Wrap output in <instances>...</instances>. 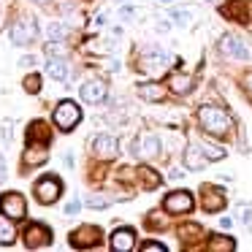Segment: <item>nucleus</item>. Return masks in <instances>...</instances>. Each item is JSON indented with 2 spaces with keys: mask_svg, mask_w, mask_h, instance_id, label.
Wrapping results in <instances>:
<instances>
[{
  "mask_svg": "<svg viewBox=\"0 0 252 252\" xmlns=\"http://www.w3.org/2000/svg\"><path fill=\"white\" fill-rule=\"evenodd\" d=\"M163 3H171V0H163Z\"/></svg>",
  "mask_w": 252,
  "mask_h": 252,
  "instance_id": "42",
  "label": "nucleus"
},
{
  "mask_svg": "<svg viewBox=\"0 0 252 252\" xmlns=\"http://www.w3.org/2000/svg\"><path fill=\"white\" fill-rule=\"evenodd\" d=\"M79 209H82V203H79V201H71V203L65 206V214H76Z\"/></svg>",
  "mask_w": 252,
  "mask_h": 252,
  "instance_id": "35",
  "label": "nucleus"
},
{
  "mask_svg": "<svg viewBox=\"0 0 252 252\" xmlns=\"http://www.w3.org/2000/svg\"><path fill=\"white\" fill-rule=\"evenodd\" d=\"M46 55H49V57H63V55H65V49H63L60 41H49V44H46Z\"/></svg>",
  "mask_w": 252,
  "mask_h": 252,
  "instance_id": "28",
  "label": "nucleus"
},
{
  "mask_svg": "<svg viewBox=\"0 0 252 252\" xmlns=\"http://www.w3.org/2000/svg\"><path fill=\"white\" fill-rule=\"evenodd\" d=\"M25 93H30V95L41 93V76L38 73H30V76L25 79Z\"/></svg>",
  "mask_w": 252,
  "mask_h": 252,
  "instance_id": "26",
  "label": "nucleus"
},
{
  "mask_svg": "<svg viewBox=\"0 0 252 252\" xmlns=\"http://www.w3.org/2000/svg\"><path fill=\"white\" fill-rule=\"evenodd\" d=\"M168 90L176 95H185L192 90V79L187 76V73H171L168 76Z\"/></svg>",
  "mask_w": 252,
  "mask_h": 252,
  "instance_id": "18",
  "label": "nucleus"
},
{
  "mask_svg": "<svg viewBox=\"0 0 252 252\" xmlns=\"http://www.w3.org/2000/svg\"><path fill=\"white\" fill-rule=\"evenodd\" d=\"M0 212L11 220H22L28 214L25 195H19V192H3V198H0Z\"/></svg>",
  "mask_w": 252,
  "mask_h": 252,
  "instance_id": "7",
  "label": "nucleus"
},
{
  "mask_svg": "<svg viewBox=\"0 0 252 252\" xmlns=\"http://www.w3.org/2000/svg\"><path fill=\"white\" fill-rule=\"evenodd\" d=\"M33 3H41V6H44V3H49V0H33Z\"/></svg>",
  "mask_w": 252,
  "mask_h": 252,
  "instance_id": "41",
  "label": "nucleus"
},
{
  "mask_svg": "<svg viewBox=\"0 0 252 252\" xmlns=\"http://www.w3.org/2000/svg\"><path fill=\"white\" fill-rule=\"evenodd\" d=\"M46 73L57 82H65L68 79V63L65 57H49V65H46Z\"/></svg>",
  "mask_w": 252,
  "mask_h": 252,
  "instance_id": "20",
  "label": "nucleus"
},
{
  "mask_svg": "<svg viewBox=\"0 0 252 252\" xmlns=\"http://www.w3.org/2000/svg\"><path fill=\"white\" fill-rule=\"evenodd\" d=\"M82 98L87 100V103H100V100H106V84L100 82V79H93V82L82 84Z\"/></svg>",
  "mask_w": 252,
  "mask_h": 252,
  "instance_id": "16",
  "label": "nucleus"
},
{
  "mask_svg": "<svg viewBox=\"0 0 252 252\" xmlns=\"http://www.w3.org/2000/svg\"><path fill=\"white\" fill-rule=\"evenodd\" d=\"M198 120H201L203 130H206L209 136H217V138H225L230 133V127H233L228 111L220 109V106H203V109L198 111Z\"/></svg>",
  "mask_w": 252,
  "mask_h": 252,
  "instance_id": "1",
  "label": "nucleus"
},
{
  "mask_svg": "<svg viewBox=\"0 0 252 252\" xmlns=\"http://www.w3.org/2000/svg\"><path fill=\"white\" fill-rule=\"evenodd\" d=\"M209 250L214 252H230L236 250V241L230 236H209Z\"/></svg>",
  "mask_w": 252,
  "mask_h": 252,
  "instance_id": "24",
  "label": "nucleus"
},
{
  "mask_svg": "<svg viewBox=\"0 0 252 252\" xmlns=\"http://www.w3.org/2000/svg\"><path fill=\"white\" fill-rule=\"evenodd\" d=\"M19 65H22V68H30V65H35V57H22V60H19Z\"/></svg>",
  "mask_w": 252,
  "mask_h": 252,
  "instance_id": "37",
  "label": "nucleus"
},
{
  "mask_svg": "<svg viewBox=\"0 0 252 252\" xmlns=\"http://www.w3.org/2000/svg\"><path fill=\"white\" fill-rule=\"evenodd\" d=\"M244 84H247V90H250V93H252V71H250V73H247V76H244Z\"/></svg>",
  "mask_w": 252,
  "mask_h": 252,
  "instance_id": "39",
  "label": "nucleus"
},
{
  "mask_svg": "<svg viewBox=\"0 0 252 252\" xmlns=\"http://www.w3.org/2000/svg\"><path fill=\"white\" fill-rule=\"evenodd\" d=\"M100 239H103V230L98 225H79L76 230H71V247H79V250L98 247Z\"/></svg>",
  "mask_w": 252,
  "mask_h": 252,
  "instance_id": "3",
  "label": "nucleus"
},
{
  "mask_svg": "<svg viewBox=\"0 0 252 252\" xmlns=\"http://www.w3.org/2000/svg\"><path fill=\"white\" fill-rule=\"evenodd\" d=\"M8 35H11L14 46H30L35 41V35H38V25H35L33 19H19V22L11 25Z\"/></svg>",
  "mask_w": 252,
  "mask_h": 252,
  "instance_id": "5",
  "label": "nucleus"
},
{
  "mask_svg": "<svg viewBox=\"0 0 252 252\" xmlns=\"http://www.w3.org/2000/svg\"><path fill=\"white\" fill-rule=\"evenodd\" d=\"M136 174H138V182H141L144 190H155V187H160V182H163V179H160V174H155L152 168H147V165H141Z\"/></svg>",
  "mask_w": 252,
  "mask_h": 252,
  "instance_id": "23",
  "label": "nucleus"
},
{
  "mask_svg": "<svg viewBox=\"0 0 252 252\" xmlns=\"http://www.w3.org/2000/svg\"><path fill=\"white\" fill-rule=\"evenodd\" d=\"M201 149H203V155H206L209 160H222L225 158V149L217 147V144H212L209 138H203V141H201Z\"/></svg>",
  "mask_w": 252,
  "mask_h": 252,
  "instance_id": "25",
  "label": "nucleus"
},
{
  "mask_svg": "<svg viewBox=\"0 0 252 252\" xmlns=\"http://www.w3.org/2000/svg\"><path fill=\"white\" fill-rule=\"evenodd\" d=\"M179 236H182V239H190V236H201V228H198V225H182V228H179Z\"/></svg>",
  "mask_w": 252,
  "mask_h": 252,
  "instance_id": "31",
  "label": "nucleus"
},
{
  "mask_svg": "<svg viewBox=\"0 0 252 252\" xmlns=\"http://www.w3.org/2000/svg\"><path fill=\"white\" fill-rule=\"evenodd\" d=\"M182 158H185V165L190 171H201V168H206V155H203V149L201 147H195V144H187L185 147V155H182Z\"/></svg>",
  "mask_w": 252,
  "mask_h": 252,
  "instance_id": "14",
  "label": "nucleus"
},
{
  "mask_svg": "<svg viewBox=\"0 0 252 252\" xmlns=\"http://www.w3.org/2000/svg\"><path fill=\"white\" fill-rule=\"evenodd\" d=\"M49 160V152H46V144H38V147H33L30 144L28 152H25V165H41Z\"/></svg>",
  "mask_w": 252,
  "mask_h": 252,
  "instance_id": "21",
  "label": "nucleus"
},
{
  "mask_svg": "<svg viewBox=\"0 0 252 252\" xmlns=\"http://www.w3.org/2000/svg\"><path fill=\"white\" fill-rule=\"evenodd\" d=\"M133 244H136V233L130 228H117L111 233V250L114 252H130Z\"/></svg>",
  "mask_w": 252,
  "mask_h": 252,
  "instance_id": "13",
  "label": "nucleus"
},
{
  "mask_svg": "<svg viewBox=\"0 0 252 252\" xmlns=\"http://www.w3.org/2000/svg\"><path fill=\"white\" fill-rule=\"evenodd\" d=\"M225 192L220 190V187H214V185H203V209L206 212H222L225 209Z\"/></svg>",
  "mask_w": 252,
  "mask_h": 252,
  "instance_id": "12",
  "label": "nucleus"
},
{
  "mask_svg": "<svg viewBox=\"0 0 252 252\" xmlns=\"http://www.w3.org/2000/svg\"><path fill=\"white\" fill-rule=\"evenodd\" d=\"M79 122H82V109H79V103H73V100H60L57 109H55V125L60 127L63 133H71Z\"/></svg>",
  "mask_w": 252,
  "mask_h": 252,
  "instance_id": "2",
  "label": "nucleus"
},
{
  "mask_svg": "<svg viewBox=\"0 0 252 252\" xmlns=\"http://www.w3.org/2000/svg\"><path fill=\"white\" fill-rule=\"evenodd\" d=\"M49 138H52V130L46 127V122H41V120L30 122V127H28V144H33V141L49 144Z\"/></svg>",
  "mask_w": 252,
  "mask_h": 252,
  "instance_id": "17",
  "label": "nucleus"
},
{
  "mask_svg": "<svg viewBox=\"0 0 252 252\" xmlns=\"http://www.w3.org/2000/svg\"><path fill=\"white\" fill-rule=\"evenodd\" d=\"M239 217H241V222H244L247 228H252V206L250 203H244V206L239 209Z\"/></svg>",
  "mask_w": 252,
  "mask_h": 252,
  "instance_id": "29",
  "label": "nucleus"
},
{
  "mask_svg": "<svg viewBox=\"0 0 252 252\" xmlns=\"http://www.w3.org/2000/svg\"><path fill=\"white\" fill-rule=\"evenodd\" d=\"M165 63H168V55H165V49H160V46H147V49L141 52V68H147V71H152V73L165 71Z\"/></svg>",
  "mask_w": 252,
  "mask_h": 252,
  "instance_id": "8",
  "label": "nucleus"
},
{
  "mask_svg": "<svg viewBox=\"0 0 252 252\" xmlns=\"http://www.w3.org/2000/svg\"><path fill=\"white\" fill-rule=\"evenodd\" d=\"M93 149H95V155H98L100 160H111V158H117V152H120V141H117L114 136L100 133V136H95Z\"/></svg>",
  "mask_w": 252,
  "mask_h": 252,
  "instance_id": "11",
  "label": "nucleus"
},
{
  "mask_svg": "<svg viewBox=\"0 0 252 252\" xmlns=\"http://www.w3.org/2000/svg\"><path fill=\"white\" fill-rule=\"evenodd\" d=\"M168 179H171V182H182V179H185V171H182V168H171Z\"/></svg>",
  "mask_w": 252,
  "mask_h": 252,
  "instance_id": "34",
  "label": "nucleus"
},
{
  "mask_svg": "<svg viewBox=\"0 0 252 252\" xmlns=\"http://www.w3.org/2000/svg\"><path fill=\"white\" fill-rule=\"evenodd\" d=\"M87 206L90 209H106V206H109V201H106V198H100V195H90L87 198Z\"/></svg>",
  "mask_w": 252,
  "mask_h": 252,
  "instance_id": "32",
  "label": "nucleus"
},
{
  "mask_svg": "<svg viewBox=\"0 0 252 252\" xmlns=\"http://www.w3.org/2000/svg\"><path fill=\"white\" fill-rule=\"evenodd\" d=\"M6 179V163H3V158H0V182Z\"/></svg>",
  "mask_w": 252,
  "mask_h": 252,
  "instance_id": "40",
  "label": "nucleus"
},
{
  "mask_svg": "<svg viewBox=\"0 0 252 252\" xmlns=\"http://www.w3.org/2000/svg\"><path fill=\"white\" fill-rule=\"evenodd\" d=\"M33 192H35V198H38V203H55L57 198H60V192H63V182L57 179V176H41L38 182H35V187H33Z\"/></svg>",
  "mask_w": 252,
  "mask_h": 252,
  "instance_id": "4",
  "label": "nucleus"
},
{
  "mask_svg": "<svg viewBox=\"0 0 252 252\" xmlns=\"http://www.w3.org/2000/svg\"><path fill=\"white\" fill-rule=\"evenodd\" d=\"M171 19H174L176 25H182V28H187V25H190V19H192V14L185 11V8H176V11H171Z\"/></svg>",
  "mask_w": 252,
  "mask_h": 252,
  "instance_id": "27",
  "label": "nucleus"
},
{
  "mask_svg": "<svg viewBox=\"0 0 252 252\" xmlns=\"http://www.w3.org/2000/svg\"><path fill=\"white\" fill-rule=\"evenodd\" d=\"M14 239H17V228H14V220L6 217V214L0 212V244L8 247L14 244Z\"/></svg>",
  "mask_w": 252,
  "mask_h": 252,
  "instance_id": "19",
  "label": "nucleus"
},
{
  "mask_svg": "<svg viewBox=\"0 0 252 252\" xmlns=\"http://www.w3.org/2000/svg\"><path fill=\"white\" fill-rule=\"evenodd\" d=\"M220 52H222L225 57H230V60H250V52L241 44V38H236V35H230V33L220 38Z\"/></svg>",
  "mask_w": 252,
  "mask_h": 252,
  "instance_id": "9",
  "label": "nucleus"
},
{
  "mask_svg": "<svg viewBox=\"0 0 252 252\" xmlns=\"http://www.w3.org/2000/svg\"><path fill=\"white\" fill-rule=\"evenodd\" d=\"M136 155L138 158H147V160H152V158H158L160 155V138L158 136H144V138H138L136 141Z\"/></svg>",
  "mask_w": 252,
  "mask_h": 252,
  "instance_id": "15",
  "label": "nucleus"
},
{
  "mask_svg": "<svg viewBox=\"0 0 252 252\" xmlns=\"http://www.w3.org/2000/svg\"><path fill=\"white\" fill-rule=\"evenodd\" d=\"M63 35H65V28H63L60 22H52V25H49V38H52V41H60Z\"/></svg>",
  "mask_w": 252,
  "mask_h": 252,
  "instance_id": "30",
  "label": "nucleus"
},
{
  "mask_svg": "<svg viewBox=\"0 0 252 252\" xmlns=\"http://www.w3.org/2000/svg\"><path fill=\"white\" fill-rule=\"evenodd\" d=\"M3 138L11 141V122H3Z\"/></svg>",
  "mask_w": 252,
  "mask_h": 252,
  "instance_id": "36",
  "label": "nucleus"
},
{
  "mask_svg": "<svg viewBox=\"0 0 252 252\" xmlns=\"http://www.w3.org/2000/svg\"><path fill=\"white\" fill-rule=\"evenodd\" d=\"M25 244H28L30 250H38V247L52 244V230L46 228V225H41V222L28 225V230H25Z\"/></svg>",
  "mask_w": 252,
  "mask_h": 252,
  "instance_id": "10",
  "label": "nucleus"
},
{
  "mask_svg": "<svg viewBox=\"0 0 252 252\" xmlns=\"http://www.w3.org/2000/svg\"><path fill=\"white\" fill-rule=\"evenodd\" d=\"M220 225H222V228H225V230H228V228H230V225H233V220H230V217H222V220H220Z\"/></svg>",
  "mask_w": 252,
  "mask_h": 252,
  "instance_id": "38",
  "label": "nucleus"
},
{
  "mask_svg": "<svg viewBox=\"0 0 252 252\" xmlns=\"http://www.w3.org/2000/svg\"><path fill=\"white\" fill-rule=\"evenodd\" d=\"M138 95H141L144 100L158 103V100L165 98V87H160V84H155V82H147V84H141V87H138Z\"/></svg>",
  "mask_w": 252,
  "mask_h": 252,
  "instance_id": "22",
  "label": "nucleus"
},
{
  "mask_svg": "<svg viewBox=\"0 0 252 252\" xmlns=\"http://www.w3.org/2000/svg\"><path fill=\"white\" fill-rule=\"evenodd\" d=\"M141 250H144V252H163V250H165V247H163V244H160V241H147V244H144V247H141Z\"/></svg>",
  "mask_w": 252,
  "mask_h": 252,
  "instance_id": "33",
  "label": "nucleus"
},
{
  "mask_svg": "<svg viewBox=\"0 0 252 252\" xmlns=\"http://www.w3.org/2000/svg\"><path fill=\"white\" fill-rule=\"evenodd\" d=\"M192 206H195V201H192L190 190H174L163 201V209L168 214H187V212H192Z\"/></svg>",
  "mask_w": 252,
  "mask_h": 252,
  "instance_id": "6",
  "label": "nucleus"
}]
</instances>
